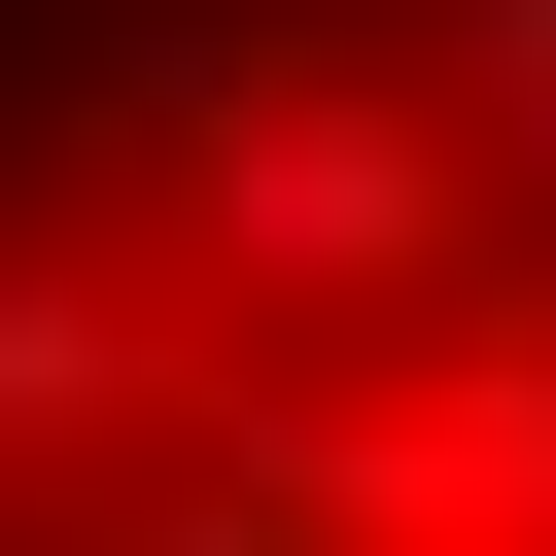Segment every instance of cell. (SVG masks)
Wrapping results in <instances>:
<instances>
[{
    "label": "cell",
    "mask_w": 556,
    "mask_h": 556,
    "mask_svg": "<svg viewBox=\"0 0 556 556\" xmlns=\"http://www.w3.org/2000/svg\"><path fill=\"white\" fill-rule=\"evenodd\" d=\"M174 208H208L243 313H452L486 278L452 104H382V70H174Z\"/></svg>",
    "instance_id": "6da1fadb"
},
{
    "label": "cell",
    "mask_w": 556,
    "mask_h": 556,
    "mask_svg": "<svg viewBox=\"0 0 556 556\" xmlns=\"http://www.w3.org/2000/svg\"><path fill=\"white\" fill-rule=\"evenodd\" d=\"M35 452H139V313L0 243V486H35Z\"/></svg>",
    "instance_id": "7a4b0ae2"
}]
</instances>
